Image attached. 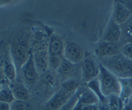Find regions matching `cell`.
Listing matches in <instances>:
<instances>
[{"label":"cell","instance_id":"cell-5","mask_svg":"<svg viewBox=\"0 0 132 110\" xmlns=\"http://www.w3.org/2000/svg\"><path fill=\"white\" fill-rule=\"evenodd\" d=\"M51 33H48L47 30L42 28L34 29L30 35V47L32 52L47 49Z\"/></svg>","mask_w":132,"mask_h":110},{"label":"cell","instance_id":"cell-29","mask_svg":"<svg viewBox=\"0 0 132 110\" xmlns=\"http://www.w3.org/2000/svg\"><path fill=\"white\" fill-rule=\"evenodd\" d=\"M14 2L15 1H10V0H0V6L11 5V4H13Z\"/></svg>","mask_w":132,"mask_h":110},{"label":"cell","instance_id":"cell-33","mask_svg":"<svg viewBox=\"0 0 132 110\" xmlns=\"http://www.w3.org/2000/svg\"><path fill=\"white\" fill-rule=\"evenodd\" d=\"M1 87H2V86H0V90H1Z\"/></svg>","mask_w":132,"mask_h":110},{"label":"cell","instance_id":"cell-16","mask_svg":"<svg viewBox=\"0 0 132 110\" xmlns=\"http://www.w3.org/2000/svg\"><path fill=\"white\" fill-rule=\"evenodd\" d=\"M4 65H5V75H6V78H7L8 81H9L10 83L14 82L16 80L17 72H18V71H17L15 64H14L13 61H12V56H11L9 47H8L7 50H6V52H5V55Z\"/></svg>","mask_w":132,"mask_h":110},{"label":"cell","instance_id":"cell-12","mask_svg":"<svg viewBox=\"0 0 132 110\" xmlns=\"http://www.w3.org/2000/svg\"><path fill=\"white\" fill-rule=\"evenodd\" d=\"M34 62L38 73L44 74L48 70V49H42L33 52Z\"/></svg>","mask_w":132,"mask_h":110},{"label":"cell","instance_id":"cell-11","mask_svg":"<svg viewBox=\"0 0 132 110\" xmlns=\"http://www.w3.org/2000/svg\"><path fill=\"white\" fill-rule=\"evenodd\" d=\"M64 45L62 38L58 35L52 33L50 37V41L48 45V56H56L63 57V52H64Z\"/></svg>","mask_w":132,"mask_h":110},{"label":"cell","instance_id":"cell-17","mask_svg":"<svg viewBox=\"0 0 132 110\" xmlns=\"http://www.w3.org/2000/svg\"><path fill=\"white\" fill-rule=\"evenodd\" d=\"M120 82V98L122 99L124 105L128 103V100L132 95V77L129 78H121L119 79Z\"/></svg>","mask_w":132,"mask_h":110},{"label":"cell","instance_id":"cell-25","mask_svg":"<svg viewBox=\"0 0 132 110\" xmlns=\"http://www.w3.org/2000/svg\"><path fill=\"white\" fill-rule=\"evenodd\" d=\"M6 50H7V49H6ZM4 58H5V56H4L3 59L0 61V86H3V84H5V83H7V82H8V83H10V82L8 81L7 78H6V75H5V65H4Z\"/></svg>","mask_w":132,"mask_h":110},{"label":"cell","instance_id":"cell-21","mask_svg":"<svg viewBox=\"0 0 132 110\" xmlns=\"http://www.w3.org/2000/svg\"><path fill=\"white\" fill-rule=\"evenodd\" d=\"M74 69V64L73 63H71V62H69V61H67L66 59L63 58V61H62L60 66H59V68L57 69V72H58L59 75L61 76H66L68 75V74H70L71 72L72 71H73Z\"/></svg>","mask_w":132,"mask_h":110},{"label":"cell","instance_id":"cell-23","mask_svg":"<svg viewBox=\"0 0 132 110\" xmlns=\"http://www.w3.org/2000/svg\"><path fill=\"white\" fill-rule=\"evenodd\" d=\"M11 110H34V108L28 101L15 100L11 104Z\"/></svg>","mask_w":132,"mask_h":110},{"label":"cell","instance_id":"cell-18","mask_svg":"<svg viewBox=\"0 0 132 110\" xmlns=\"http://www.w3.org/2000/svg\"><path fill=\"white\" fill-rule=\"evenodd\" d=\"M87 86H88V89H90L93 94L96 95L97 98L99 99V100L101 102V104H108V99L104 96L103 94H102L101 84H100V80L98 78L92 80L89 83H87Z\"/></svg>","mask_w":132,"mask_h":110},{"label":"cell","instance_id":"cell-31","mask_svg":"<svg viewBox=\"0 0 132 110\" xmlns=\"http://www.w3.org/2000/svg\"><path fill=\"white\" fill-rule=\"evenodd\" d=\"M123 110H132V106L130 105V103L128 102L126 105H124V107H123Z\"/></svg>","mask_w":132,"mask_h":110},{"label":"cell","instance_id":"cell-10","mask_svg":"<svg viewBox=\"0 0 132 110\" xmlns=\"http://www.w3.org/2000/svg\"><path fill=\"white\" fill-rule=\"evenodd\" d=\"M121 53L117 43L101 41L95 49V55L99 59L108 58Z\"/></svg>","mask_w":132,"mask_h":110},{"label":"cell","instance_id":"cell-28","mask_svg":"<svg viewBox=\"0 0 132 110\" xmlns=\"http://www.w3.org/2000/svg\"><path fill=\"white\" fill-rule=\"evenodd\" d=\"M0 110H11V104L0 102Z\"/></svg>","mask_w":132,"mask_h":110},{"label":"cell","instance_id":"cell-24","mask_svg":"<svg viewBox=\"0 0 132 110\" xmlns=\"http://www.w3.org/2000/svg\"><path fill=\"white\" fill-rule=\"evenodd\" d=\"M63 58L64 57L56 56H48V69L51 71H57Z\"/></svg>","mask_w":132,"mask_h":110},{"label":"cell","instance_id":"cell-2","mask_svg":"<svg viewBox=\"0 0 132 110\" xmlns=\"http://www.w3.org/2000/svg\"><path fill=\"white\" fill-rule=\"evenodd\" d=\"M79 89V82L74 79L65 81L56 94L52 96L42 108L40 110H59Z\"/></svg>","mask_w":132,"mask_h":110},{"label":"cell","instance_id":"cell-9","mask_svg":"<svg viewBox=\"0 0 132 110\" xmlns=\"http://www.w3.org/2000/svg\"><path fill=\"white\" fill-rule=\"evenodd\" d=\"M21 72H22V76L24 78L25 81L28 84H34L36 83L39 77V73L37 71V69L35 67V62H34L33 57V52L30 55V56L27 60L23 66L20 69Z\"/></svg>","mask_w":132,"mask_h":110},{"label":"cell","instance_id":"cell-13","mask_svg":"<svg viewBox=\"0 0 132 110\" xmlns=\"http://www.w3.org/2000/svg\"><path fill=\"white\" fill-rule=\"evenodd\" d=\"M130 14H131V10L129 7H127L126 5H124L123 4L120 3V2L114 3L112 18L119 25L127 22L128 20L129 19Z\"/></svg>","mask_w":132,"mask_h":110},{"label":"cell","instance_id":"cell-14","mask_svg":"<svg viewBox=\"0 0 132 110\" xmlns=\"http://www.w3.org/2000/svg\"><path fill=\"white\" fill-rule=\"evenodd\" d=\"M10 88L12 90L13 96L16 100L27 101L29 99V91L23 83L15 80L14 82L10 83Z\"/></svg>","mask_w":132,"mask_h":110},{"label":"cell","instance_id":"cell-3","mask_svg":"<svg viewBox=\"0 0 132 110\" xmlns=\"http://www.w3.org/2000/svg\"><path fill=\"white\" fill-rule=\"evenodd\" d=\"M100 63L119 79L132 77V60L122 53L111 57L100 59Z\"/></svg>","mask_w":132,"mask_h":110},{"label":"cell","instance_id":"cell-32","mask_svg":"<svg viewBox=\"0 0 132 110\" xmlns=\"http://www.w3.org/2000/svg\"><path fill=\"white\" fill-rule=\"evenodd\" d=\"M129 103H130V105L132 106V100H131V101H130V102H129Z\"/></svg>","mask_w":132,"mask_h":110},{"label":"cell","instance_id":"cell-30","mask_svg":"<svg viewBox=\"0 0 132 110\" xmlns=\"http://www.w3.org/2000/svg\"><path fill=\"white\" fill-rule=\"evenodd\" d=\"M99 110H109L108 104H101V107H99Z\"/></svg>","mask_w":132,"mask_h":110},{"label":"cell","instance_id":"cell-4","mask_svg":"<svg viewBox=\"0 0 132 110\" xmlns=\"http://www.w3.org/2000/svg\"><path fill=\"white\" fill-rule=\"evenodd\" d=\"M98 63L100 67V75L98 79L100 80L103 95L107 98L112 95H120L121 87L119 78L110 72L106 67H104L100 63V61Z\"/></svg>","mask_w":132,"mask_h":110},{"label":"cell","instance_id":"cell-22","mask_svg":"<svg viewBox=\"0 0 132 110\" xmlns=\"http://www.w3.org/2000/svg\"><path fill=\"white\" fill-rule=\"evenodd\" d=\"M80 94H81V91L78 89L75 94L71 97V99H70L59 110H73L77 104V102H78V98H79Z\"/></svg>","mask_w":132,"mask_h":110},{"label":"cell","instance_id":"cell-1","mask_svg":"<svg viewBox=\"0 0 132 110\" xmlns=\"http://www.w3.org/2000/svg\"><path fill=\"white\" fill-rule=\"evenodd\" d=\"M8 47H9L11 56L15 64L17 71H20L21 67L27 62V60L32 54L30 47V33L18 35L17 36L12 38Z\"/></svg>","mask_w":132,"mask_h":110},{"label":"cell","instance_id":"cell-19","mask_svg":"<svg viewBox=\"0 0 132 110\" xmlns=\"http://www.w3.org/2000/svg\"><path fill=\"white\" fill-rule=\"evenodd\" d=\"M108 107L109 110H123L124 103L119 95H112L108 97Z\"/></svg>","mask_w":132,"mask_h":110},{"label":"cell","instance_id":"cell-7","mask_svg":"<svg viewBox=\"0 0 132 110\" xmlns=\"http://www.w3.org/2000/svg\"><path fill=\"white\" fill-rule=\"evenodd\" d=\"M85 50L79 44L76 42H69L64 48L63 57L67 61L71 62L73 64L82 63L85 59Z\"/></svg>","mask_w":132,"mask_h":110},{"label":"cell","instance_id":"cell-15","mask_svg":"<svg viewBox=\"0 0 132 110\" xmlns=\"http://www.w3.org/2000/svg\"><path fill=\"white\" fill-rule=\"evenodd\" d=\"M99 99L97 98V96L93 94L90 89H87L85 92H81L79 98L78 100V102L74 107L73 110H79L81 107H85V106H89V105H95L99 102Z\"/></svg>","mask_w":132,"mask_h":110},{"label":"cell","instance_id":"cell-8","mask_svg":"<svg viewBox=\"0 0 132 110\" xmlns=\"http://www.w3.org/2000/svg\"><path fill=\"white\" fill-rule=\"evenodd\" d=\"M121 37H122V28L120 25L116 22L111 17L104 30L103 35H102V41L117 43L120 41Z\"/></svg>","mask_w":132,"mask_h":110},{"label":"cell","instance_id":"cell-20","mask_svg":"<svg viewBox=\"0 0 132 110\" xmlns=\"http://www.w3.org/2000/svg\"><path fill=\"white\" fill-rule=\"evenodd\" d=\"M15 100L12 90L8 86H3L0 90V102H5L12 104Z\"/></svg>","mask_w":132,"mask_h":110},{"label":"cell","instance_id":"cell-26","mask_svg":"<svg viewBox=\"0 0 132 110\" xmlns=\"http://www.w3.org/2000/svg\"><path fill=\"white\" fill-rule=\"evenodd\" d=\"M122 54L132 60V42H127L122 46Z\"/></svg>","mask_w":132,"mask_h":110},{"label":"cell","instance_id":"cell-6","mask_svg":"<svg viewBox=\"0 0 132 110\" xmlns=\"http://www.w3.org/2000/svg\"><path fill=\"white\" fill-rule=\"evenodd\" d=\"M82 79L86 83L97 79L100 75L99 63L96 62L93 56H86L81 63Z\"/></svg>","mask_w":132,"mask_h":110},{"label":"cell","instance_id":"cell-27","mask_svg":"<svg viewBox=\"0 0 132 110\" xmlns=\"http://www.w3.org/2000/svg\"><path fill=\"white\" fill-rule=\"evenodd\" d=\"M126 33H127L128 35H130V36H132V18L129 19L127 21Z\"/></svg>","mask_w":132,"mask_h":110}]
</instances>
